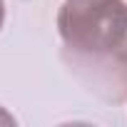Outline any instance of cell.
Masks as SVG:
<instances>
[{
    "label": "cell",
    "instance_id": "obj_2",
    "mask_svg": "<svg viewBox=\"0 0 127 127\" xmlns=\"http://www.w3.org/2000/svg\"><path fill=\"white\" fill-rule=\"evenodd\" d=\"M117 60H120V62H122V65L127 67V40H125V45H122V47L117 50Z\"/></svg>",
    "mask_w": 127,
    "mask_h": 127
},
{
    "label": "cell",
    "instance_id": "obj_1",
    "mask_svg": "<svg viewBox=\"0 0 127 127\" xmlns=\"http://www.w3.org/2000/svg\"><path fill=\"white\" fill-rule=\"evenodd\" d=\"M57 30L67 47L82 55H117L127 40L125 0H65Z\"/></svg>",
    "mask_w": 127,
    "mask_h": 127
},
{
    "label": "cell",
    "instance_id": "obj_3",
    "mask_svg": "<svg viewBox=\"0 0 127 127\" xmlns=\"http://www.w3.org/2000/svg\"><path fill=\"white\" fill-rule=\"evenodd\" d=\"M0 125H15V120H13V117H10L3 107H0Z\"/></svg>",
    "mask_w": 127,
    "mask_h": 127
},
{
    "label": "cell",
    "instance_id": "obj_4",
    "mask_svg": "<svg viewBox=\"0 0 127 127\" xmlns=\"http://www.w3.org/2000/svg\"><path fill=\"white\" fill-rule=\"evenodd\" d=\"M3 20H5V3L0 0V28H3Z\"/></svg>",
    "mask_w": 127,
    "mask_h": 127
}]
</instances>
